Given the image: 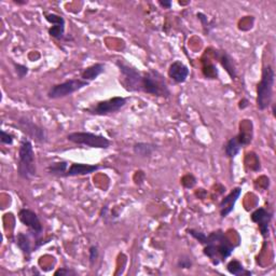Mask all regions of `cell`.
I'll return each instance as SVG.
<instances>
[{"label":"cell","instance_id":"e0dca14e","mask_svg":"<svg viewBox=\"0 0 276 276\" xmlns=\"http://www.w3.org/2000/svg\"><path fill=\"white\" fill-rule=\"evenodd\" d=\"M252 137H254V131H252V123L250 120H243L240 124V132L236 138L240 141V144L245 147L251 144Z\"/></svg>","mask_w":276,"mask_h":276},{"label":"cell","instance_id":"52a82bcc","mask_svg":"<svg viewBox=\"0 0 276 276\" xmlns=\"http://www.w3.org/2000/svg\"><path fill=\"white\" fill-rule=\"evenodd\" d=\"M117 66L119 67L122 75L121 83L130 92H141L143 88V74L139 73L136 68H134L125 63L118 61Z\"/></svg>","mask_w":276,"mask_h":276},{"label":"cell","instance_id":"484cf974","mask_svg":"<svg viewBox=\"0 0 276 276\" xmlns=\"http://www.w3.org/2000/svg\"><path fill=\"white\" fill-rule=\"evenodd\" d=\"M14 69H15V73H17L19 79H23L29 72L27 66L22 65V64H17V63H14Z\"/></svg>","mask_w":276,"mask_h":276},{"label":"cell","instance_id":"4316f807","mask_svg":"<svg viewBox=\"0 0 276 276\" xmlns=\"http://www.w3.org/2000/svg\"><path fill=\"white\" fill-rule=\"evenodd\" d=\"M177 265L179 269H190V267L192 266V261L188 256H183L179 258Z\"/></svg>","mask_w":276,"mask_h":276},{"label":"cell","instance_id":"ba28073f","mask_svg":"<svg viewBox=\"0 0 276 276\" xmlns=\"http://www.w3.org/2000/svg\"><path fill=\"white\" fill-rule=\"evenodd\" d=\"M89 84L90 82L84 81L82 79H70V80L53 85L48 92V97L50 99H59L66 97L78 91L82 90Z\"/></svg>","mask_w":276,"mask_h":276},{"label":"cell","instance_id":"8992f818","mask_svg":"<svg viewBox=\"0 0 276 276\" xmlns=\"http://www.w3.org/2000/svg\"><path fill=\"white\" fill-rule=\"evenodd\" d=\"M19 219L20 222L24 225L26 228H28L29 234L35 239L36 246L35 249L41 246V244L39 242L41 241V235L43 233V227L41 225L40 219H39L38 215L34 210L28 208H22L19 212ZM46 243V242H43Z\"/></svg>","mask_w":276,"mask_h":276},{"label":"cell","instance_id":"d6986e66","mask_svg":"<svg viewBox=\"0 0 276 276\" xmlns=\"http://www.w3.org/2000/svg\"><path fill=\"white\" fill-rule=\"evenodd\" d=\"M15 243H17L18 247L22 250L23 254H24L26 257H29L35 249L31 246V242L29 235L25 233H18L17 236H15Z\"/></svg>","mask_w":276,"mask_h":276},{"label":"cell","instance_id":"6da1fadb","mask_svg":"<svg viewBox=\"0 0 276 276\" xmlns=\"http://www.w3.org/2000/svg\"><path fill=\"white\" fill-rule=\"evenodd\" d=\"M234 245L222 230H217L207 235V241L204 247V255L208 257L214 265L219 264L231 256Z\"/></svg>","mask_w":276,"mask_h":276},{"label":"cell","instance_id":"83f0119b","mask_svg":"<svg viewBox=\"0 0 276 276\" xmlns=\"http://www.w3.org/2000/svg\"><path fill=\"white\" fill-rule=\"evenodd\" d=\"M196 18H198V20L201 22V24H202V26H203V28L205 30V33H208L209 27H210V23H209V21H208L206 15H205L204 13L199 12L198 14H196Z\"/></svg>","mask_w":276,"mask_h":276},{"label":"cell","instance_id":"5bb4252c","mask_svg":"<svg viewBox=\"0 0 276 276\" xmlns=\"http://www.w3.org/2000/svg\"><path fill=\"white\" fill-rule=\"evenodd\" d=\"M168 74H169V77L171 78V80H173L177 84H180L187 81L190 72H189V68L184 64L183 62L175 61L174 63H172L171 64Z\"/></svg>","mask_w":276,"mask_h":276},{"label":"cell","instance_id":"603a6c76","mask_svg":"<svg viewBox=\"0 0 276 276\" xmlns=\"http://www.w3.org/2000/svg\"><path fill=\"white\" fill-rule=\"evenodd\" d=\"M227 270L229 271V273L230 274H233V275H236V276H240V275H250L251 272L249 271H246L245 267L243 266V264L238 261V260H231L230 262L228 263L227 265Z\"/></svg>","mask_w":276,"mask_h":276},{"label":"cell","instance_id":"1f68e13d","mask_svg":"<svg viewBox=\"0 0 276 276\" xmlns=\"http://www.w3.org/2000/svg\"><path fill=\"white\" fill-rule=\"evenodd\" d=\"M159 5L162 8H164V9H171V7H172L173 4H172V2H170V0H164V2H163V0H160Z\"/></svg>","mask_w":276,"mask_h":276},{"label":"cell","instance_id":"2e32d148","mask_svg":"<svg viewBox=\"0 0 276 276\" xmlns=\"http://www.w3.org/2000/svg\"><path fill=\"white\" fill-rule=\"evenodd\" d=\"M214 54H215V58L225 68L229 77H230L232 80H235L236 76H238V72H236V66L234 64V61L231 55L226 51H220V50H216Z\"/></svg>","mask_w":276,"mask_h":276},{"label":"cell","instance_id":"cb8c5ba5","mask_svg":"<svg viewBox=\"0 0 276 276\" xmlns=\"http://www.w3.org/2000/svg\"><path fill=\"white\" fill-rule=\"evenodd\" d=\"M188 233L190 234L192 238H194L196 241H199L201 244H203V245H205L206 244V241H207V235L201 232V231H198V230H193V229H190V230H188Z\"/></svg>","mask_w":276,"mask_h":276},{"label":"cell","instance_id":"9c48e42d","mask_svg":"<svg viewBox=\"0 0 276 276\" xmlns=\"http://www.w3.org/2000/svg\"><path fill=\"white\" fill-rule=\"evenodd\" d=\"M126 105V98L116 96L106 100L98 101L96 105L88 108V114L93 116H108L118 113Z\"/></svg>","mask_w":276,"mask_h":276},{"label":"cell","instance_id":"3957f363","mask_svg":"<svg viewBox=\"0 0 276 276\" xmlns=\"http://www.w3.org/2000/svg\"><path fill=\"white\" fill-rule=\"evenodd\" d=\"M275 82V73L272 66H264L262 69L261 80L257 85V107L259 110L269 108L273 98Z\"/></svg>","mask_w":276,"mask_h":276},{"label":"cell","instance_id":"d4e9b609","mask_svg":"<svg viewBox=\"0 0 276 276\" xmlns=\"http://www.w3.org/2000/svg\"><path fill=\"white\" fill-rule=\"evenodd\" d=\"M97 258H98V248H97V246L93 245L89 248V262H90L91 266L95 264Z\"/></svg>","mask_w":276,"mask_h":276},{"label":"cell","instance_id":"836d02e7","mask_svg":"<svg viewBox=\"0 0 276 276\" xmlns=\"http://www.w3.org/2000/svg\"><path fill=\"white\" fill-rule=\"evenodd\" d=\"M13 3L22 6V5H27L28 2H27V0H13Z\"/></svg>","mask_w":276,"mask_h":276},{"label":"cell","instance_id":"f546056e","mask_svg":"<svg viewBox=\"0 0 276 276\" xmlns=\"http://www.w3.org/2000/svg\"><path fill=\"white\" fill-rule=\"evenodd\" d=\"M195 183L196 180L192 175H186L183 179H181V184H183L186 188H193Z\"/></svg>","mask_w":276,"mask_h":276},{"label":"cell","instance_id":"4dcf8cb0","mask_svg":"<svg viewBox=\"0 0 276 276\" xmlns=\"http://www.w3.org/2000/svg\"><path fill=\"white\" fill-rule=\"evenodd\" d=\"M54 275H61V276H72V275H78V272L73 270V269H67V267H62V269H59L57 272L54 273Z\"/></svg>","mask_w":276,"mask_h":276},{"label":"cell","instance_id":"ac0fdd59","mask_svg":"<svg viewBox=\"0 0 276 276\" xmlns=\"http://www.w3.org/2000/svg\"><path fill=\"white\" fill-rule=\"evenodd\" d=\"M104 72H105V65L101 64V63H96V64L86 67L83 70L81 74V79L84 81L91 82L93 80H95V79Z\"/></svg>","mask_w":276,"mask_h":276},{"label":"cell","instance_id":"ffe728a7","mask_svg":"<svg viewBox=\"0 0 276 276\" xmlns=\"http://www.w3.org/2000/svg\"><path fill=\"white\" fill-rule=\"evenodd\" d=\"M156 149V146L150 143H136L133 146V151L140 157L150 156Z\"/></svg>","mask_w":276,"mask_h":276},{"label":"cell","instance_id":"277c9868","mask_svg":"<svg viewBox=\"0 0 276 276\" xmlns=\"http://www.w3.org/2000/svg\"><path fill=\"white\" fill-rule=\"evenodd\" d=\"M141 92L150 94V95L156 97L169 98L171 96V91L164 77L155 70H149L148 73L143 74Z\"/></svg>","mask_w":276,"mask_h":276},{"label":"cell","instance_id":"9a60e30c","mask_svg":"<svg viewBox=\"0 0 276 276\" xmlns=\"http://www.w3.org/2000/svg\"><path fill=\"white\" fill-rule=\"evenodd\" d=\"M101 167L98 164H83V163H73L68 168L64 177H75L91 175L93 173L100 170Z\"/></svg>","mask_w":276,"mask_h":276},{"label":"cell","instance_id":"4fadbf2b","mask_svg":"<svg viewBox=\"0 0 276 276\" xmlns=\"http://www.w3.org/2000/svg\"><path fill=\"white\" fill-rule=\"evenodd\" d=\"M241 194H242V188L236 187L227 196H225L219 205L220 216H222L223 218H226L228 215L231 214L235 207L236 202H238V200L240 199Z\"/></svg>","mask_w":276,"mask_h":276},{"label":"cell","instance_id":"5b68a950","mask_svg":"<svg viewBox=\"0 0 276 276\" xmlns=\"http://www.w3.org/2000/svg\"><path fill=\"white\" fill-rule=\"evenodd\" d=\"M67 139L77 145H83L90 148L108 149L112 141L102 135H97L89 132H74L67 135Z\"/></svg>","mask_w":276,"mask_h":276},{"label":"cell","instance_id":"8fae6325","mask_svg":"<svg viewBox=\"0 0 276 276\" xmlns=\"http://www.w3.org/2000/svg\"><path fill=\"white\" fill-rule=\"evenodd\" d=\"M272 214L270 211H267L264 208H258L254 212H252L250 218L251 222L258 225V228L260 230V233L265 239L270 233V224L272 220Z\"/></svg>","mask_w":276,"mask_h":276},{"label":"cell","instance_id":"30bf717a","mask_svg":"<svg viewBox=\"0 0 276 276\" xmlns=\"http://www.w3.org/2000/svg\"><path fill=\"white\" fill-rule=\"evenodd\" d=\"M18 126L23 133H25L27 136L33 138L38 143H45L46 141V133L45 130L41 126L37 125L33 121H30L28 118L22 117L18 121Z\"/></svg>","mask_w":276,"mask_h":276},{"label":"cell","instance_id":"7402d4cb","mask_svg":"<svg viewBox=\"0 0 276 276\" xmlns=\"http://www.w3.org/2000/svg\"><path fill=\"white\" fill-rule=\"evenodd\" d=\"M69 163L67 161H60V162H54L50 164L46 171L50 175L55 177H64L66 172L68 170Z\"/></svg>","mask_w":276,"mask_h":276},{"label":"cell","instance_id":"44dd1931","mask_svg":"<svg viewBox=\"0 0 276 276\" xmlns=\"http://www.w3.org/2000/svg\"><path fill=\"white\" fill-rule=\"evenodd\" d=\"M242 148L243 146L240 144V141L236 138V136H234L227 141V144L225 146L226 155L228 157H230V159H234V157L240 153Z\"/></svg>","mask_w":276,"mask_h":276},{"label":"cell","instance_id":"7a4b0ae2","mask_svg":"<svg viewBox=\"0 0 276 276\" xmlns=\"http://www.w3.org/2000/svg\"><path fill=\"white\" fill-rule=\"evenodd\" d=\"M18 174L25 180H29L37 175L34 147L28 138H23L21 141L19 149Z\"/></svg>","mask_w":276,"mask_h":276},{"label":"cell","instance_id":"f1b7e54d","mask_svg":"<svg viewBox=\"0 0 276 276\" xmlns=\"http://www.w3.org/2000/svg\"><path fill=\"white\" fill-rule=\"evenodd\" d=\"M0 140H2V144H4V145H12L14 137H13V135H11L10 133L2 130V137H0Z\"/></svg>","mask_w":276,"mask_h":276},{"label":"cell","instance_id":"d6a6232c","mask_svg":"<svg viewBox=\"0 0 276 276\" xmlns=\"http://www.w3.org/2000/svg\"><path fill=\"white\" fill-rule=\"evenodd\" d=\"M246 107H248V100L245 99V98H243V99L240 100V102H239V108L243 110V109H245Z\"/></svg>","mask_w":276,"mask_h":276},{"label":"cell","instance_id":"7c38bea8","mask_svg":"<svg viewBox=\"0 0 276 276\" xmlns=\"http://www.w3.org/2000/svg\"><path fill=\"white\" fill-rule=\"evenodd\" d=\"M45 20L48 21L53 26L49 28V35L57 39L62 40L65 36V20L63 17L55 13H44Z\"/></svg>","mask_w":276,"mask_h":276}]
</instances>
